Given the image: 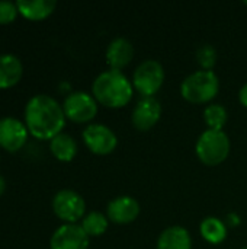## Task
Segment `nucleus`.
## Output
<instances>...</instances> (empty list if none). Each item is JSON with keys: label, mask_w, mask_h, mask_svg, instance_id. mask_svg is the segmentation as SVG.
<instances>
[{"label": "nucleus", "mask_w": 247, "mask_h": 249, "mask_svg": "<svg viewBox=\"0 0 247 249\" xmlns=\"http://www.w3.org/2000/svg\"><path fill=\"white\" fill-rule=\"evenodd\" d=\"M92 95L98 104L109 108H121L132 98V83L122 71L109 69L93 80Z\"/></svg>", "instance_id": "obj_2"}, {"label": "nucleus", "mask_w": 247, "mask_h": 249, "mask_svg": "<svg viewBox=\"0 0 247 249\" xmlns=\"http://www.w3.org/2000/svg\"><path fill=\"white\" fill-rule=\"evenodd\" d=\"M25 125L29 134L38 140H52L63 133L66 114L63 105L49 95H33L25 107Z\"/></svg>", "instance_id": "obj_1"}, {"label": "nucleus", "mask_w": 247, "mask_h": 249, "mask_svg": "<svg viewBox=\"0 0 247 249\" xmlns=\"http://www.w3.org/2000/svg\"><path fill=\"white\" fill-rule=\"evenodd\" d=\"M218 58L215 47L211 44H204L197 50V61L202 67V70H213Z\"/></svg>", "instance_id": "obj_21"}, {"label": "nucleus", "mask_w": 247, "mask_h": 249, "mask_svg": "<svg viewBox=\"0 0 247 249\" xmlns=\"http://www.w3.org/2000/svg\"><path fill=\"white\" fill-rule=\"evenodd\" d=\"M23 76V64L15 54H0V89L16 86Z\"/></svg>", "instance_id": "obj_14"}, {"label": "nucleus", "mask_w": 247, "mask_h": 249, "mask_svg": "<svg viewBox=\"0 0 247 249\" xmlns=\"http://www.w3.org/2000/svg\"><path fill=\"white\" fill-rule=\"evenodd\" d=\"M6 188H7V182H6L4 177H3V175H0V197L4 194Z\"/></svg>", "instance_id": "obj_24"}, {"label": "nucleus", "mask_w": 247, "mask_h": 249, "mask_svg": "<svg viewBox=\"0 0 247 249\" xmlns=\"http://www.w3.org/2000/svg\"><path fill=\"white\" fill-rule=\"evenodd\" d=\"M165 82V69L160 61L148 58L144 60L135 70L132 76L134 88L143 95V98L154 96Z\"/></svg>", "instance_id": "obj_5"}, {"label": "nucleus", "mask_w": 247, "mask_h": 249, "mask_svg": "<svg viewBox=\"0 0 247 249\" xmlns=\"http://www.w3.org/2000/svg\"><path fill=\"white\" fill-rule=\"evenodd\" d=\"M109 225V219L106 214L100 212H90L82 219V228L87 233L89 238L92 236H100L106 232Z\"/></svg>", "instance_id": "obj_19"}, {"label": "nucleus", "mask_w": 247, "mask_h": 249, "mask_svg": "<svg viewBox=\"0 0 247 249\" xmlns=\"http://www.w3.org/2000/svg\"><path fill=\"white\" fill-rule=\"evenodd\" d=\"M199 232L202 238L210 244H221L227 238V226L218 217H205L199 225Z\"/></svg>", "instance_id": "obj_18"}, {"label": "nucleus", "mask_w": 247, "mask_h": 249, "mask_svg": "<svg viewBox=\"0 0 247 249\" xmlns=\"http://www.w3.org/2000/svg\"><path fill=\"white\" fill-rule=\"evenodd\" d=\"M239 101L242 102L243 107H246L247 108V83L242 86V89H240V92H239Z\"/></svg>", "instance_id": "obj_23"}, {"label": "nucleus", "mask_w": 247, "mask_h": 249, "mask_svg": "<svg viewBox=\"0 0 247 249\" xmlns=\"http://www.w3.org/2000/svg\"><path fill=\"white\" fill-rule=\"evenodd\" d=\"M19 15L16 1H7V0H1L0 1V25H9L12 22L16 20Z\"/></svg>", "instance_id": "obj_22"}, {"label": "nucleus", "mask_w": 247, "mask_h": 249, "mask_svg": "<svg viewBox=\"0 0 247 249\" xmlns=\"http://www.w3.org/2000/svg\"><path fill=\"white\" fill-rule=\"evenodd\" d=\"M49 150L51 155L60 162H70L77 155V143L70 134L60 133L52 140H49Z\"/></svg>", "instance_id": "obj_17"}, {"label": "nucleus", "mask_w": 247, "mask_h": 249, "mask_svg": "<svg viewBox=\"0 0 247 249\" xmlns=\"http://www.w3.org/2000/svg\"><path fill=\"white\" fill-rule=\"evenodd\" d=\"M83 142L95 155H109L118 146V137L112 128L105 124H89L83 133Z\"/></svg>", "instance_id": "obj_8"}, {"label": "nucleus", "mask_w": 247, "mask_h": 249, "mask_svg": "<svg viewBox=\"0 0 247 249\" xmlns=\"http://www.w3.org/2000/svg\"><path fill=\"white\" fill-rule=\"evenodd\" d=\"M90 238L77 223H64L49 239V249H87Z\"/></svg>", "instance_id": "obj_10"}, {"label": "nucleus", "mask_w": 247, "mask_h": 249, "mask_svg": "<svg viewBox=\"0 0 247 249\" xmlns=\"http://www.w3.org/2000/svg\"><path fill=\"white\" fill-rule=\"evenodd\" d=\"M162 117V105L154 96L143 98L137 102L132 109L131 121L134 127L140 131H147L153 128Z\"/></svg>", "instance_id": "obj_11"}, {"label": "nucleus", "mask_w": 247, "mask_h": 249, "mask_svg": "<svg viewBox=\"0 0 247 249\" xmlns=\"http://www.w3.org/2000/svg\"><path fill=\"white\" fill-rule=\"evenodd\" d=\"M242 249H247V247H245V248H242Z\"/></svg>", "instance_id": "obj_26"}, {"label": "nucleus", "mask_w": 247, "mask_h": 249, "mask_svg": "<svg viewBox=\"0 0 247 249\" xmlns=\"http://www.w3.org/2000/svg\"><path fill=\"white\" fill-rule=\"evenodd\" d=\"M29 131L20 120L15 117L0 118V147L9 153L19 152L28 142Z\"/></svg>", "instance_id": "obj_9"}, {"label": "nucleus", "mask_w": 247, "mask_h": 249, "mask_svg": "<svg viewBox=\"0 0 247 249\" xmlns=\"http://www.w3.org/2000/svg\"><path fill=\"white\" fill-rule=\"evenodd\" d=\"M246 4H247V1H246Z\"/></svg>", "instance_id": "obj_27"}, {"label": "nucleus", "mask_w": 247, "mask_h": 249, "mask_svg": "<svg viewBox=\"0 0 247 249\" xmlns=\"http://www.w3.org/2000/svg\"><path fill=\"white\" fill-rule=\"evenodd\" d=\"M132 57H134V47L124 36L114 38L106 48V63L112 70L121 71V69L130 64Z\"/></svg>", "instance_id": "obj_13"}, {"label": "nucleus", "mask_w": 247, "mask_h": 249, "mask_svg": "<svg viewBox=\"0 0 247 249\" xmlns=\"http://www.w3.org/2000/svg\"><path fill=\"white\" fill-rule=\"evenodd\" d=\"M157 249H192V238L185 228L170 226L160 233Z\"/></svg>", "instance_id": "obj_16"}, {"label": "nucleus", "mask_w": 247, "mask_h": 249, "mask_svg": "<svg viewBox=\"0 0 247 249\" xmlns=\"http://www.w3.org/2000/svg\"><path fill=\"white\" fill-rule=\"evenodd\" d=\"M227 118V109L221 104H211L204 109V120L211 130H223Z\"/></svg>", "instance_id": "obj_20"}, {"label": "nucleus", "mask_w": 247, "mask_h": 249, "mask_svg": "<svg viewBox=\"0 0 247 249\" xmlns=\"http://www.w3.org/2000/svg\"><path fill=\"white\" fill-rule=\"evenodd\" d=\"M195 152L198 159L208 166L223 163L230 153V140L223 130H205L197 140Z\"/></svg>", "instance_id": "obj_4"}, {"label": "nucleus", "mask_w": 247, "mask_h": 249, "mask_svg": "<svg viewBox=\"0 0 247 249\" xmlns=\"http://www.w3.org/2000/svg\"><path fill=\"white\" fill-rule=\"evenodd\" d=\"M218 90L220 79L213 70H197L181 85L182 96L191 104H207L217 96Z\"/></svg>", "instance_id": "obj_3"}, {"label": "nucleus", "mask_w": 247, "mask_h": 249, "mask_svg": "<svg viewBox=\"0 0 247 249\" xmlns=\"http://www.w3.org/2000/svg\"><path fill=\"white\" fill-rule=\"evenodd\" d=\"M229 217H231V219H233V220H237V217H236V216H234V214H230V216H229ZM230 225H237V223H236V222H231V223H230Z\"/></svg>", "instance_id": "obj_25"}, {"label": "nucleus", "mask_w": 247, "mask_h": 249, "mask_svg": "<svg viewBox=\"0 0 247 249\" xmlns=\"http://www.w3.org/2000/svg\"><path fill=\"white\" fill-rule=\"evenodd\" d=\"M19 15L28 20H44L52 15L57 7L54 0H17Z\"/></svg>", "instance_id": "obj_15"}, {"label": "nucleus", "mask_w": 247, "mask_h": 249, "mask_svg": "<svg viewBox=\"0 0 247 249\" xmlns=\"http://www.w3.org/2000/svg\"><path fill=\"white\" fill-rule=\"evenodd\" d=\"M141 212L140 203L131 196H119L109 201L106 216L109 222L116 225H128L134 222Z\"/></svg>", "instance_id": "obj_12"}, {"label": "nucleus", "mask_w": 247, "mask_h": 249, "mask_svg": "<svg viewBox=\"0 0 247 249\" xmlns=\"http://www.w3.org/2000/svg\"><path fill=\"white\" fill-rule=\"evenodd\" d=\"M52 210L60 220L74 225L84 217L86 203L79 193L73 190H61L52 198Z\"/></svg>", "instance_id": "obj_7"}, {"label": "nucleus", "mask_w": 247, "mask_h": 249, "mask_svg": "<svg viewBox=\"0 0 247 249\" xmlns=\"http://www.w3.org/2000/svg\"><path fill=\"white\" fill-rule=\"evenodd\" d=\"M63 109L67 120L79 124L89 123L98 114V101L92 93L76 90V92H70L66 96L63 102Z\"/></svg>", "instance_id": "obj_6"}]
</instances>
